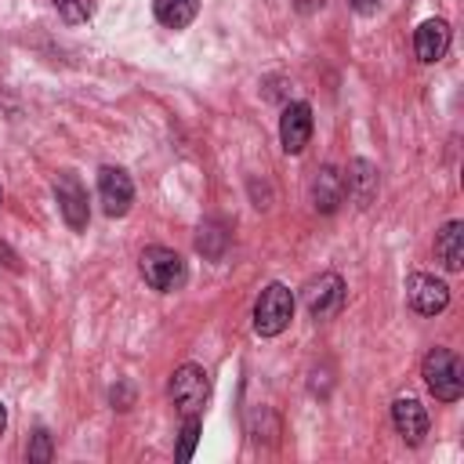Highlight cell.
<instances>
[{"mask_svg": "<svg viewBox=\"0 0 464 464\" xmlns=\"http://www.w3.org/2000/svg\"><path fill=\"white\" fill-rule=\"evenodd\" d=\"M196 442H199V417H185V424H181V446H178V460H192Z\"/></svg>", "mask_w": 464, "mask_h": 464, "instance_id": "obj_17", "label": "cell"}, {"mask_svg": "<svg viewBox=\"0 0 464 464\" xmlns=\"http://www.w3.org/2000/svg\"><path fill=\"white\" fill-rule=\"evenodd\" d=\"M413 47H417V58L420 62H439L446 51H450V25L442 18H428L420 22L417 36H413Z\"/></svg>", "mask_w": 464, "mask_h": 464, "instance_id": "obj_11", "label": "cell"}, {"mask_svg": "<svg viewBox=\"0 0 464 464\" xmlns=\"http://www.w3.org/2000/svg\"><path fill=\"white\" fill-rule=\"evenodd\" d=\"M170 399L181 410V417H199V410L210 399V373L196 362H185L170 377Z\"/></svg>", "mask_w": 464, "mask_h": 464, "instance_id": "obj_3", "label": "cell"}, {"mask_svg": "<svg viewBox=\"0 0 464 464\" xmlns=\"http://www.w3.org/2000/svg\"><path fill=\"white\" fill-rule=\"evenodd\" d=\"M377 4H381V0H352V7H355V11H362V14H370Z\"/></svg>", "mask_w": 464, "mask_h": 464, "instance_id": "obj_19", "label": "cell"}, {"mask_svg": "<svg viewBox=\"0 0 464 464\" xmlns=\"http://www.w3.org/2000/svg\"><path fill=\"white\" fill-rule=\"evenodd\" d=\"M294 319V294L283 283H268L254 304V330L261 337H276L290 326Z\"/></svg>", "mask_w": 464, "mask_h": 464, "instance_id": "obj_2", "label": "cell"}, {"mask_svg": "<svg viewBox=\"0 0 464 464\" xmlns=\"http://www.w3.org/2000/svg\"><path fill=\"white\" fill-rule=\"evenodd\" d=\"M406 297L420 315H439L450 304V286L428 272H413L406 279Z\"/></svg>", "mask_w": 464, "mask_h": 464, "instance_id": "obj_8", "label": "cell"}, {"mask_svg": "<svg viewBox=\"0 0 464 464\" xmlns=\"http://www.w3.org/2000/svg\"><path fill=\"white\" fill-rule=\"evenodd\" d=\"M304 304H308L312 319H330V315H337V312L344 308V279L334 276V272L312 279V283L304 286Z\"/></svg>", "mask_w": 464, "mask_h": 464, "instance_id": "obj_7", "label": "cell"}, {"mask_svg": "<svg viewBox=\"0 0 464 464\" xmlns=\"http://www.w3.org/2000/svg\"><path fill=\"white\" fill-rule=\"evenodd\" d=\"M54 196H58V210H62V218H65V225L72 228V232H83L87 228V188L80 185V178L76 174H58L54 178Z\"/></svg>", "mask_w": 464, "mask_h": 464, "instance_id": "obj_6", "label": "cell"}, {"mask_svg": "<svg viewBox=\"0 0 464 464\" xmlns=\"http://www.w3.org/2000/svg\"><path fill=\"white\" fill-rule=\"evenodd\" d=\"M152 11L167 29H185L196 18L199 0H152Z\"/></svg>", "mask_w": 464, "mask_h": 464, "instance_id": "obj_15", "label": "cell"}, {"mask_svg": "<svg viewBox=\"0 0 464 464\" xmlns=\"http://www.w3.org/2000/svg\"><path fill=\"white\" fill-rule=\"evenodd\" d=\"M98 199L109 218H123L134 199V181L123 167H102L98 170Z\"/></svg>", "mask_w": 464, "mask_h": 464, "instance_id": "obj_5", "label": "cell"}, {"mask_svg": "<svg viewBox=\"0 0 464 464\" xmlns=\"http://www.w3.org/2000/svg\"><path fill=\"white\" fill-rule=\"evenodd\" d=\"M312 199L319 210H337V203L344 199V174H337L334 167H323L312 181Z\"/></svg>", "mask_w": 464, "mask_h": 464, "instance_id": "obj_14", "label": "cell"}, {"mask_svg": "<svg viewBox=\"0 0 464 464\" xmlns=\"http://www.w3.org/2000/svg\"><path fill=\"white\" fill-rule=\"evenodd\" d=\"M308 138H312V109L304 102L286 105L283 116H279V141H283V149L290 156H297L308 145Z\"/></svg>", "mask_w": 464, "mask_h": 464, "instance_id": "obj_9", "label": "cell"}, {"mask_svg": "<svg viewBox=\"0 0 464 464\" xmlns=\"http://www.w3.org/2000/svg\"><path fill=\"white\" fill-rule=\"evenodd\" d=\"M435 257L442 261L446 272H460V265H464V221L442 225V232L435 236Z\"/></svg>", "mask_w": 464, "mask_h": 464, "instance_id": "obj_12", "label": "cell"}, {"mask_svg": "<svg viewBox=\"0 0 464 464\" xmlns=\"http://www.w3.org/2000/svg\"><path fill=\"white\" fill-rule=\"evenodd\" d=\"M424 384L435 399L442 402H457L464 395V366H460V355L450 352V348H431L424 355Z\"/></svg>", "mask_w": 464, "mask_h": 464, "instance_id": "obj_1", "label": "cell"}, {"mask_svg": "<svg viewBox=\"0 0 464 464\" xmlns=\"http://www.w3.org/2000/svg\"><path fill=\"white\" fill-rule=\"evenodd\" d=\"M185 261H181V254H174L170 246H145L141 250V279L152 286V290H160V294H170V290H178L181 283H185Z\"/></svg>", "mask_w": 464, "mask_h": 464, "instance_id": "obj_4", "label": "cell"}, {"mask_svg": "<svg viewBox=\"0 0 464 464\" xmlns=\"http://www.w3.org/2000/svg\"><path fill=\"white\" fill-rule=\"evenodd\" d=\"M54 11H58L69 25H80V22H87V18L94 14V4H91V0H54Z\"/></svg>", "mask_w": 464, "mask_h": 464, "instance_id": "obj_16", "label": "cell"}, {"mask_svg": "<svg viewBox=\"0 0 464 464\" xmlns=\"http://www.w3.org/2000/svg\"><path fill=\"white\" fill-rule=\"evenodd\" d=\"M29 460H36V464H47V460H51V435H47V431H36V435H33Z\"/></svg>", "mask_w": 464, "mask_h": 464, "instance_id": "obj_18", "label": "cell"}, {"mask_svg": "<svg viewBox=\"0 0 464 464\" xmlns=\"http://www.w3.org/2000/svg\"><path fill=\"white\" fill-rule=\"evenodd\" d=\"M392 424H395V431H399L406 442H420V439L428 435V410H424L417 399L402 395V399L392 402Z\"/></svg>", "mask_w": 464, "mask_h": 464, "instance_id": "obj_10", "label": "cell"}, {"mask_svg": "<svg viewBox=\"0 0 464 464\" xmlns=\"http://www.w3.org/2000/svg\"><path fill=\"white\" fill-rule=\"evenodd\" d=\"M344 192H348L359 207H370L373 196H377V167H373L370 160H352L348 178H344Z\"/></svg>", "mask_w": 464, "mask_h": 464, "instance_id": "obj_13", "label": "cell"}, {"mask_svg": "<svg viewBox=\"0 0 464 464\" xmlns=\"http://www.w3.org/2000/svg\"><path fill=\"white\" fill-rule=\"evenodd\" d=\"M4 428H7V410H4V402H0V435H4Z\"/></svg>", "mask_w": 464, "mask_h": 464, "instance_id": "obj_20", "label": "cell"}]
</instances>
